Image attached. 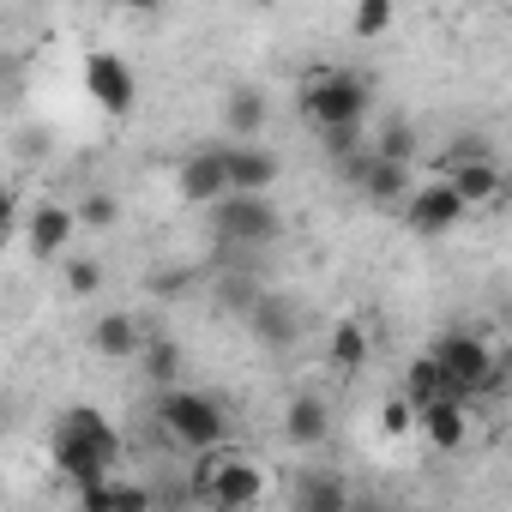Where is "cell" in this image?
<instances>
[{
  "instance_id": "obj_1",
  "label": "cell",
  "mask_w": 512,
  "mask_h": 512,
  "mask_svg": "<svg viewBox=\"0 0 512 512\" xmlns=\"http://www.w3.org/2000/svg\"><path fill=\"white\" fill-rule=\"evenodd\" d=\"M193 494L211 506V512H247L260 506L266 494V470L253 458H235V452H199V470H193Z\"/></svg>"
},
{
  "instance_id": "obj_2",
  "label": "cell",
  "mask_w": 512,
  "mask_h": 512,
  "mask_svg": "<svg viewBox=\"0 0 512 512\" xmlns=\"http://www.w3.org/2000/svg\"><path fill=\"white\" fill-rule=\"evenodd\" d=\"M157 422H163V434H169L175 446H187V452H217V446L229 440V410H223L217 398H205V392H187V386H169V392L157 398Z\"/></svg>"
},
{
  "instance_id": "obj_3",
  "label": "cell",
  "mask_w": 512,
  "mask_h": 512,
  "mask_svg": "<svg viewBox=\"0 0 512 512\" xmlns=\"http://www.w3.org/2000/svg\"><path fill=\"white\" fill-rule=\"evenodd\" d=\"M368 103H374V91H368V79H356V73H320V79L302 85V121H308L314 133L362 127V121H368Z\"/></svg>"
},
{
  "instance_id": "obj_4",
  "label": "cell",
  "mask_w": 512,
  "mask_h": 512,
  "mask_svg": "<svg viewBox=\"0 0 512 512\" xmlns=\"http://www.w3.org/2000/svg\"><path fill=\"white\" fill-rule=\"evenodd\" d=\"M428 356H434V368H440V380H446V398H452V404L482 398V386H488V374H494V362H500L476 332H440Z\"/></svg>"
},
{
  "instance_id": "obj_5",
  "label": "cell",
  "mask_w": 512,
  "mask_h": 512,
  "mask_svg": "<svg viewBox=\"0 0 512 512\" xmlns=\"http://www.w3.org/2000/svg\"><path fill=\"white\" fill-rule=\"evenodd\" d=\"M211 229L223 247H266L284 235V211L272 193H229L211 205Z\"/></svg>"
},
{
  "instance_id": "obj_6",
  "label": "cell",
  "mask_w": 512,
  "mask_h": 512,
  "mask_svg": "<svg viewBox=\"0 0 512 512\" xmlns=\"http://www.w3.org/2000/svg\"><path fill=\"white\" fill-rule=\"evenodd\" d=\"M85 97H91L103 115H133V103H139V73L127 67V55L91 49V55H85Z\"/></svg>"
},
{
  "instance_id": "obj_7",
  "label": "cell",
  "mask_w": 512,
  "mask_h": 512,
  "mask_svg": "<svg viewBox=\"0 0 512 512\" xmlns=\"http://www.w3.org/2000/svg\"><path fill=\"white\" fill-rule=\"evenodd\" d=\"M175 193L199 211H211L217 199H229V145H199L187 151L181 175H175Z\"/></svg>"
},
{
  "instance_id": "obj_8",
  "label": "cell",
  "mask_w": 512,
  "mask_h": 512,
  "mask_svg": "<svg viewBox=\"0 0 512 512\" xmlns=\"http://www.w3.org/2000/svg\"><path fill=\"white\" fill-rule=\"evenodd\" d=\"M19 229H25V247L37 253V260H61L67 241L79 235V217H73V205H61V199H37V205L19 217Z\"/></svg>"
},
{
  "instance_id": "obj_9",
  "label": "cell",
  "mask_w": 512,
  "mask_h": 512,
  "mask_svg": "<svg viewBox=\"0 0 512 512\" xmlns=\"http://www.w3.org/2000/svg\"><path fill=\"white\" fill-rule=\"evenodd\" d=\"M404 223H410L416 235H446V229L464 223V199H458L446 181H416L410 199H404Z\"/></svg>"
},
{
  "instance_id": "obj_10",
  "label": "cell",
  "mask_w": 512,
  "mask_h": 512,
  "mask_svg": "<svg viewBox=\"0 0 512 512\" xmlns=\"http://www.w3.org/2000/svg\"><path fill=\"white\" fill-rule=\"evenodd\" d=\"M344 175H350L374 205H404V199H410V187H416V175H410L404 163H380V157H368V145L344 163Z\"/></svg>"
},
{
  "instance_id": "obj_11",
  "label": "cell",
  "mask_w": 512,
  "mask_h": 512,
  "mask_svg": "<svg viewBox=\"0 0 512 512\" xmlns=\"http://www.w3.org/2000/svg\"><path fill=\"white\" fill-rule=\"evenodd\" d=\"M55 428H61V434H73V440H79V446H85L97 464H109V470H115V464H121V452H127L121 428H115L103 410H91V404H73V410L55 422Z\"/></svg>"
},
{
  "instance_id": "obj_12",
  "label": "cell",
  "mask_w": 512,
  "mask_h": 512,
  "mask_svg": "<svg viewBox=\"0 0 512 512\" xmlns=\"http://www.w3.org/2000/svg\"><path fill=\"white\" fill-rule=\"evenodd\" d=\"M458 199H464V211L470 205H494L500 193H506V175H500V163L494 157H470V163H446V175H440Z\"/></svg>"
},
{
  "instance_id": "obj_13",
  "label": "cell",
  "mask_w": 512,
  "mask_h": 512,
  "mask_svg": "<svg viewBox=\"0 0 512 512\" xmlns=\"http://www.w3.org/2000/svg\"><path fill=\"white\" fill-rule=\"evenodd\" d=\"M284 175L278 151L266 145H229V193H272Z\"/></svg>"
},
{
  "instance_id": "obj_14",
  "label": "cell",
  "mask_w": 512,
  "mask_h": 512,
  "mask_svg": "<svg viewBox=\"0 0 512 512\" xmlns=\"http://www.w3.org/2000/svg\"><path fill=\"white\" fill-rule=\"evenodd\" d=\"M145 338H151V332H145L127 308H115V314H103V320L91 326V350H97L103 362H139Z\"/></svg>"
},
{
  "instance_id": "obj_15",
  "label": "cell",
  "mask_w": 512,
  "mask_h": 512,
  "mask_svg": "<svg viewBox=\"0 0 512 512\" xmlns=\"http://www.w3.org/2000/svg\"><path fill=\"white\" fill-rule=\"evenodd\" d=\"M284 440L290 446H326L332 440V404L320 398V392H296L290 398V410H284Z\"/></svg>"
},
{
  "instance_id": "obj_16",
  "label": "cell",
  "mask_w": 512,
  "mask_h": 512,
  "mask_svg": "<svg viewBox=\"0 0 512 512\" xmlns=\"http://www.w3.org/2000/svg\"><path fill=\"white\" fill-rule=\"evenodd\" d=\"M247 320L260 326V344H272V350H290V344L302 338L296 302H290V296H278V290H260V302L247 308Z\"/></svg>"
},
{
  "instance_id": "obj_17",
  "label": "cell",
  "mask_w": 512,
  "mask_h": 512,
  "mask_svg": "<svg viewBox=\"0 0 512 512\" xmlns=\"http://www.w3.org/2000/svg\"><path fill=\"white\" fill-rule=\"evenodd\" d=\"M416 428L428 434L434 452H464V440H470V404L440 398V404H428V410L416 416Z\"/></svg>"
},
{
  "instance_id": "obj_18",
  "label": "cell",
  "mask_w": 512,
  "mask_h": 512,
  "mask_svg": "<svg viewBox=\"0 0 512 512\" xmlns=\"http://www.w3.org/2000/svg\"><path fill=\"white\" fill-rule=\"evenodd\" d=\"M296 512H356L350 506V482L338 470H308L296 476Z\"/></svg>"
},
{
  "instance_id": "obj_19",
  "label": "cell",
  "mask_w": 512,
  "mask_h": 512,
  "mask_svg": "<svg viewBox=\"0 0 512 512\" xmlns=\"http://www.w3.org/2000/svg\"><path fill=\"white\" fill-rule=\"evenodd\" d=\"M398 398H404V410H410V416H422L428 404H440V398H446V380H440L434 356H416V362L404 368V392H398Z\"/></svg>"
},
{
  "instance_id": "obj_20",
  "label": "cell",
  "mask_w": 512,
  "mask_h": 512,
  "mask_svg": "<svg viewBox=\"0 0 512 512\" xmlns=\"http://www.w3.org/2000/svg\"><path fill=\"white\" fill-rule=\"evenodd\" d=\"M223 127L235 133V145H247L253 133L266 127V97H260V91H247V85L229 91V97H223Z\"/></svg>"
},
{
  "instance_id": "obj_21",
  "label": "cell",
  "mask_w": 512,
  "mask_h": 512,
  "mask_svg": "<svg viewBox=\"0 0 512 512\" xmlns=\"http://www.w3.org/2000/svg\"><path fill=\"white\" fill-rule=\"evenodd\" d=\"M326 356H332L338 374H362V368H368V332H362L356 320H338L332 338H326Z\"/></svg>"
},
{
  "instance_id": "obj_22",
  "label": "cell",
  "mask_w": 512,
  "mask_h": 512,
  "mask_svg": "<svg viewBox=\"0 0 512 512\" xmlns=\"http://www.w3.org/2000/svg\"><path fill=\"white\" fill-rule=\"evenodd\" d=\"M139 368H145V380L151 386H175L181 380V368H187V356H181V344L175 338H145V350H139Z\"/></svg>"
},
{
  "instance_id": "obj_23",
  "label": "cell",
  "mask_w": 512,
  "mask_h": 512,
  "mask_svg": "<svg viewBox=\"0 0 512 512\" xmlns=\"http://www.w3.org/2000/svg\"><path fill=\"white\" fill-rule=\"evenodd\" d=\"M368 157H380V163H404V169H410V157H416V133H410V121L380 127V139H368Z\"/></svg>"
},
{
  "instance_id": "obj_24",
  "label": "cell",
  "mask_w": 512,
  "mask_h": 512,
  "mask_svg": "<svg viewBox=\"0 0 512 512\" xmlns=\"http://www.w3.org/2000/svg\"><path fill=\"white\" fill-rule=\"evenodd\" d=\"M392 19H398V13H392V0H362V7L350 13V31H356L362 43H374V37L392 31Z\"/></svg>"
},
{
  "instance_id": "obj_25",
  "label": "cell",
  "mask_w": 512,
  "mask_h": 512,
  "mask_svg": "<svg viewBox=\"0 0 512 512\" xmlns=\"http://www.w3.org/2000/svg\"><path fill=\"white\" fill-rule=\"evenodd\" d=\"M73 217H79V229H115L121 223V199L115 193H85Z\"/></svg>"
},
{
  "instance_id": "obj_26",
  "label": "cell",
  "mask_w": 512,
  "mask_h": 512,
  "mask_svg": "<svg viewBox=\"0 0 512 512\" xmlns=\"http://www.w3.org/2000/svg\"><path fill=\"white\" fill-rule=\"evenodd\" d=\"M109 512H151V488H145V482H115V476H109Z\"/></svg>"
},
{
  "instance_id": "obj_27",
  "label": "cell",
  "mask_w": 512,
  "mask_h": 512,
  "mask_svg": "<svg viewBox=\"0 0 512 512\" xmlns=\"http://www.w3.org/2000/svg\"><path fill=\"white\" fill-rule=\"evenodd\" d=\"M67 290L73 296H97L103 290V266L97 260H67Z\"/></svg>"
},
{
  "instance_id": "obj_28",
  "label": "cell",
  "mask_w": 512,
  "mask_h": 512,
  "mask_svg": "<svg viewBox=\"0 0 512 512\" xmlns=\"http://www.w3.org/2000/svg\"><path fill=\"white\" fill-rule=\"evenodd\" d=\"M217 302H229V308H241V314H247L253 302H260V290H253L247 278H223V284H217Z\"/></svg>"
},
{
  "instance_id": "obj_29",
  "label": "cell",
  "mask_w": 512,
  "mask_h": 512,
  "mask_svg": "<svg viewBox=\"0 0 512 512\" xmlns=\"http://www.w3.org/2000/svg\"><path fill=\"white\" fill-rule=\"evenodd\" d=\"M19 217H25V211H19V199H13L7 187H0V247H7V241H13V229H19Z\"/></svg>"
},
{
  "instance_id": "obj_30",
  "label": "cell",
  "mask_w": 512,
  "mask_h": 512,
  "mask_svg": "<svg viewBox=\"0 0 512 512\" xmlns=\"http://www.w3.org/2000/svg\"><path fill=\"white\" fill-rule=\"evenodd\" d=\"M151 290H157L163 302H169V296H187V272H157V278H151Z\"/></svg>"
},
{
  "instance_id": "obj_31",
  "label": "cell",
  "mask_w": 512,
  "mask_h": 512,
  "mask_svg": "<svg viewBox=\"0 0 512 512\" xmlns=\"http://www.w3.org/2000/svg\"><path fill=\"white\" fill-rule=\"evenodd\" d=\"M410 422H416V416L404 410V398H392V404H386V434H404Z\"/></svg>"
},
{
  "instance_id": "obj_32",
  "label": "cell",
  "mask_w": 512,
  "mask_h": 512,
  "mask_svg": "<svg viewBox=\"0 0 512 512\" xmlns=\"http://www.w3.org/2000/svg\"><path fill=\"white\" fill-rule=\"evenodd\" d=\"M362 512H404V506H362Z\"/></svg>"
},
{
  "instance_id": "obj_33",
  "label": "cell",
  "mask_w": 512,
  "mask_h": 512,
  "mask_svg": "<svg viewBox=\"0 0 512 512\" xmlns=\"http://www.w3.org/2000/svg\"><path fill=\"white\" fill-rule=\"evenodd\" d=\"M0 428H7V404H0Z\"/></svg>"
}]
</instances>
